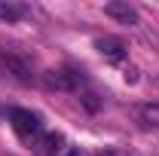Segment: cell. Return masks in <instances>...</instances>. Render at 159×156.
I'll return each instance as SVG.
<instances>
[{"label":"cell","mask_w":159,"mask_h":156,"mask_svg":"<svg viewBox=\"0 0 159 156\" xmlns=\"http://www.w3.org/2000/svg\"><path fill=\"white\" fill-rule=\"evenodd\" d=\"M9 119H12V129L19 132V135H40V117L37 113H31V110H21V107H16L12 113H9Z\"/></svg>","instance_id":"6da1fadb"},{"label":"cell","mask_w":159,"mask_h":156,"mask_svg":"<svg viewBox=\"0 0 159 156\" xmlns=\"http://www.w3.org/2000/svg\"><path fill=\"white\" fill-rule=\"evenodd\" d=\"M80 83H83V77H80L77 71H49V74H46V86H49V89L74 92Z\"/></svg>","instance_id":"7a4b0ae2"},{"label":"cell","mask_w":159,"mask_h":156,"mask_svg":"<svg viewBox=\"0 0 159 156\" xmlns=\"http://www.w3.org/2000/svg\"><path fill=\"white\" fill-rule=\"evenodd\" d=\"M104 12H107L110 19L122 21V25H138V9H135V6H129V3H122V0L107 3V6H104Z\"/></svg>","instance_id":"3957f363"},{"label":"cell","mask_w":159,"mask_h":156,"mask_svg":"<svg viewBox=\"0 0 159 156\" xmlns=\"http://www.w3.org/2000/svg\"><path fill=\"white\" fill-rule=\"evenodd\" d=\"M3 67H6V74H12L19 83H31V80H34L31 64L25 58H19V55H3Z\"/></svg>","instance_id":"277c9868"},{"label":"cell","mask_w":159,"mask_h":156,"mask_svg":"<svg viewBox=\"0 0 159 156\" xmlns=\"http://www.w3.org/2000/svg\"><path fill=\"white\" fill-rule=\"evenodd\" d=\"M61 144H64V138L58 132H46L34 141V150H37V156H55L61 150Z\"/></svg>","instance_id":"5b68a950"},{"label":"cell","mask_w":159,"mask_h":156,"mask_svg":"<svg viewBox=\"0 0 159 156\" xmlns=\"http://www.w3.org/2000/svg\"><path fill=\"white\" fill-rule=\"evenodd\" d=\"M95 46H98L101 55L110 58V61H119L122 55H125V46H122V40H116V37H101Z\"/></svg>","instance_id":"8992f818"},{"label":"cell","mask_w":159,"mask_h":156,"mask_svg":"<svg viewBox=\"0 0 159 156\" xmlns=\"http://www.w3.org/2000/svg\"><path fill=\"white\" fill-rule=\"evenodd\" d=\"M0 19H3V21L25 19V6H19V3H0Z\"/></svg>","instance_id":"52a82bcc"},{"label":"cell","mask_w":159,"mask_h":156,"mask_svg":"<svg viewBox=\"0 0 159 156\" xmlns=\"http://www.w3.org/2000/svg\"><path fill=\"white\" fill-rule=\"evenodd\" d=\"M144 119H150V122H159V104H156V107H144Z\"/></svg>","instance_id":"ba28073f"},{"label":"cell","mask_w":159,"mask_h":156,"mask_svg":"<svg viewBox=\"0 0 159 156\" xmlns=\"http://www.w3.org/2000/svg\"><path fill=\"white\" fill-rule=\"evenodd\" d=\"M83 104H86L89 110H98V101H95V95H92V92H86V95H83Z\"/></svg>","instance_id":"9c48e42d"},{"label":"cell","mask_w":159,"mask_h":156,"mask_svg":"<svg viewBox=\"0 0 159 156\" xmlns=\"http://www.w3.org/2000/svg\"><path fill=\"white\" fill-rule=\"evenodd\" d=\"M125 83H138V71H135V67L125 71Z\"/></svg>","instance_id":"30bf717a"},{"label":"cell","mask_w":159,"mask_h":156,"mask_svg":"<svg viewBox=\"0 0 159 156\" xmlns=\"http://www.w3.org/2000/svg\"><path fill=\"white\" fill-rule=\"evenodd\" d=\"M98 156H116V153H113V150H104V153H98Z\"/></svg>","instance_id":"8fae6325"},{"label":"cell","mask_w":159,"mask_h":156,"mask_svg":"<svg viewBox=\"0 0 159 156\" xmlns=\"http://www.w3.org/2000/svg\"><path fill=\"white\" fill-rule=\"evenodd\" d=\"M67 156H83V153H80V150H70V153H67Z\"/></svg>","instance_id":"7c38bea8"}]
</instances>
